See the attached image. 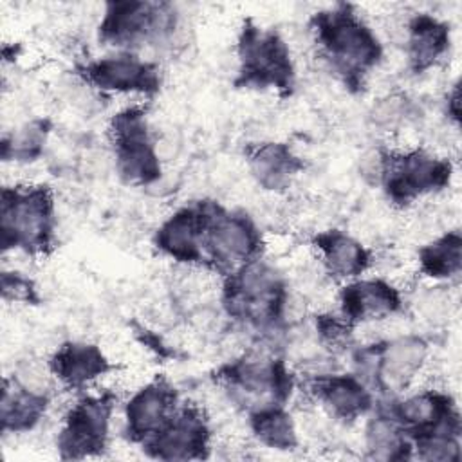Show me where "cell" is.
<instances>
[{"label":"cell","mask_w":462,"mask_h":462,"mask_svg":"<svg viewBox=\"0 0 462 462\" xmlns=\"http://www.w3.org/2000/svg\"><path fill=\"white\" fill-rule=\"evenodd\" d=\"M117 401L119 397L112 388L76 393L56 433L54 446L58 457L63 460L103 457L110 446V430Z\"/></svg>","instance_id":"obj_11"},{"label":"cell","mask_w":462,"mask_h":462,"mask_svg":"<svg viewBox=\"0 0 462 462\" xmlns=\"http://www.w3.org/2000/svg\"><path fill=\"white\" fill-rule=\"evenodd\" d=\"M180 27V13L171 2L112 0L103 5L97 40L112 51L137 52L168 47Z\"/></svg>","instance_id":"obj_8"},{"label":"cell","mask_w":462,"mask_h":462,"mask_svg":"<svg viewBox=\"0 0 462 462\" xmlns=\"http://www.w3.org/2000/svg\"><path fill=\"white\" fill-rule=\"evenodd\" d=\"M365 419L363 448L368 460H413V448L408 433L381 399H377L374 410Z\"/></svg>","instance_id":"obj_24"},{"label":"cell","mask_w":462,"mask_h":462,"mask_svg":"<svg viewBox=\"0 0 462 462\" xmlns=\"http://www.w3.org/2000/svg\"><path fill=\"white\" fill-rule=\"evenodd\" d=\"M211 448L213 426L206 410L195 402H180L166 424L141 446V451L155 460L186 462L208 458Z\"/></svg>","instance_id":"obj_13"},{"label":"cell","mask_w":462,"mask_h":462,"mask_svg":"<svg viewBox=\"0 0 462 462\" xmlns=\"http://www.w3.org/2000/svg\"><path fill=\"white\" fill-rule=\"evenodd\" d=\"M209 199L189 200L168 213L152 235L153 249L186 269L204 271V229Z\"/></svg>","instance_id":"obj_16"},{"label":"cell","mask_w":462,"mask_h":462,"mask_svg":"<svg viewBox=\"0 0 462 462\" xmlns=\"http://www.w3.org/2000/svg\"><path fill=\"white\" fill-rule=\"evenodd\" d=\"M215 384L244 413L263 406H289L298 375L282 352L249 346L213 372Z\"/></svg>","instance_id":"obj_3"},{"label":"cell","mask_w":462,"mask_h":462,"mask_svg":"<svg viewBox=\"0 0 462 462\" xmlns=\"http://www.w3.org/2000/svg\"><path fill=\"white\" fill-rule=\"evenodd\" d=\"M47 366L63 390L81 393L116 370L105 350L92 341H63L47 359Z\"/></svg>","instance_id":"obj_19"},{"label":"cell","mask_w":462,"mask_h":462,"mask_svg":"<svg viewBox=\"0 0 462 462\" xmlns=\"http://www.w3.org/2000/svg\"><path fill=\"white\" fill-rule=\"evenodd\" d=\"M310 247L325 276L336 283H345L370 273L374 253L354 235L339 227L316 231L310 236Z\"/></svg>","instance_id":"obj_20"},{"label":"cell","mask_w":462,"mask_h":462,"mask_svg":"<svg viewBox=\"0 0 462 462\" xmlns=\"http://www.w3.org/2000/svg\"><path fill=\"white\" fill-rule=\"evenodd\" d=\"M108 143L119 180L132 188L153 186L162 177V161L144 105H128L108 119Z\"/></svg>","instance_id":"obj_10"},{"label":"cell","mask_w":462,"mask_h":462,"mask_svg":"<svg viewBox=\"0 0 462 462\" xmlns=\"http://www.w3.org/2000/svg\"><path fill=\"white\" fill-rule=\"evenodd\" d=\"M245 166L258 188L283 193L303 173L305 161L283 141H260L245 148Z\"/></svg>","instance_id":"obj_22"},{"label":"cell","mask_w":462,"mask_h":462,"mask_svg":"<svg viewBox=\"0 0 462 462\" xmlns=\"http://www.w3.org/2000/svg\"><path fill=\"white\" fill-rule=\"evenodd\" d=\"M417 273L430 283L449 285L462 273V233L448 229L417 249Z\"/></svg>","instance_id":"obj_25"},{"label":"cell","mask_w":462,"mask_h":462,"mask_svg":"<svg viewBox=\"0 0 462 462\" xmlns=\"http://www.w3.org/2000/svg\"><path fill=\"white\" fill-rule=\"evenodd\" d=\"M291 301L287 276L265 256L220 278V310L251 337L253 346L283 354L291 330Z\"/></svg>","instance_id":"obj_1"},{"label":"cell","mask_w":462,"mask_h":462,"mask_svg":"<svg viewBox=\"0 0 462 462\" xmlns=\"http://www.w3.org/2000/svg\"><path fill=\"white\" fill-rule=\"evenodd\" d=\"M336 301L337 314L352 327L383 321L406 309L402 287L386 276L375 274L339 283Z\"/></svg>","instance_id":"obj_17"},{"label":"cell","mask_w":462,"mask_h":462,"mask_svg":"<svg viewBox=\"0 0 462 462\" xmlns=\"http://www.w3.org/2000/svg\"><path fill=\"white\" fill-rule=\"evenodd\" d=\"M52 132L49 117H32L2 137V161L14 164H32L45 153Z\"/></svg>","instance_id":"obj_27"},{"label":"cell","mask_w":462,"mask_h":462,"mask_svg":"<svg viewBox=\"0 0 462 462\" xmlns=\"http://www.w3.org/2000/svg\"><path fill=\"white\" fill-rule=\"evenodd\" d=\"M251 437L274 451H294L300 446L298 426L287 406H263L245 413Z\"/></svg>","instance_id":"obj_26"},{"label":"cell","mask_w":462,"mask_h":462,"mask_svg":"<svg viewBox=\"0 0 462 462\" xmlns=\"http://www.w3.org/2000/svg\"><path fill=\"white\" fill-rule=\"evenodd\" d=\"M381 401L404 428L410 440L435 431L462 433L460 408L448 390L430 386Z\"/></svg>","instance_id":"obj_15"},{"label":"cell","mask_w":462,"mask_h":462,"mask_svg":"<svg viewBox=\"0 0 462 462\" xmlns=\"http://www.w3.org/2000/svg\"><path fill=\"white\" fill-rule=\"evenodd\" d=\"M2 298L4 301H18L25 305H38V287L27 274L13 269L2 271Z\"/></svg>","instance_id":"obj_32"},{"label":"cell","mask_w":462,"mask_h":462,"mask_svg":"<svg viewBox=\"0 0 462 462\" xmlns=\"http://www.w3.org/2000/svg\"><path fill=\"white\" fill-rule=\"evenodd\" d=\"M455 177L449 157L424 146L377 150L375 182L397 209H408L420 199L446 191Z\"/></svg>","instance_id":"obj_7"},{"label":"cell","mask_w":462,"mask_h":462,"mask_svg":"<svg viewBox=\"0 0 462 462\" xmlns=\"http://www.w3.org/2000/svg\"><path fill=\"white\" fill-rule=\"evenodd\" d=\"M462 433L435 431L411 440L413 460L424 462H458L462 455Z\"/></svg>","instance_id":"obj_30"},{"label":"cell","mask_w":462,"mask_h":462,"mask_svg":"<svg viewBox=\"0 0 462 462\" xmlns=\"http://www.w3.org/2000/svg\"><path fill=\"white\" fill-rule=\"evenodd\" d=\"M52 392L23 384L14 375L4 379L0 401V430L7 435H25L34 431L47 417Z\"/></svg>","instance_id":"obj_23"},{"label":"cell","mask_w":462,"mask_h":462,"mask_svg":"<svg viewBox=\"0 0 462 462\" xmlns=\"http://www.w3.org/2000/svg\"><path fill=\"white\" fill-rule=\"evenodd\" d=\"M406 69L413 76H422L435 69L451 49V27L433 13L419 11L404 23Z\"/></svg>","instance_id":"obj_21"},{"label":"cell","mask_w":462,"mask_h":462,"mask_svg":"<svg viewBox=\"0 0 462 462\" xmlns=\"http://www.w3.org/2000/svg\"><path fill=\"white\" fill-rule=\"evenodd\" d=\"M309 31L318 56L334 78L350 94L363 92L383 63L384 45L357 7L339 2L319 9L309 18Z\"/></svg>","instance_id":"obj_2"},{"label":"cell","mask_w":462,"mask_h":462,"mask_svg":"<svg viewBox=\"0 0 462 462\" xmlns=\"http://www.w3.org/2000/svg\"><path fill=\"white\" fill-rule=\"evenodd\" d=\"M301 388H305L307 397L330 419L346 426L365 419L377 402L375 393L352 370L339 372L325 368L309 372L303 377Z\"/></svg>","instance_id":"obj_14"},{"label":"cell","mask_w":462,"mask_h":462,"mask_svg":"<svg viewBox=\"0 0 462 462\" xmlns=\"http://www.w3.org/2000/svg\"><path fill=\"white\" fill-rule=\"evenodd\" d=\"M0 244L4 254L20 251L45 258L58 244L56 199L49 184L23 182L2 188Z\"/></svg>","instance_id":"obj_4"},{"label":"cell","mask_w":462,"mask_h":462,"mask_svg":"<svg viewBox=\"0 0 462 462\" xmlns=\"http://www.w3.org/2000/svg\"><path fill=\"white\" fill-rule=\"evenodd\" d=\"M202 249L204 271L224 278L263 256L265 238L258 222L247 211L226 208L209 199Z\"/></svg>","instance_id":"obj_9"},{"label":"cell","mask_w":462,"mask_h":462,"mask_svg":"<svg viewBox=\"0 0 462 462\" xmlns=\"http://www.w3.org/2000/svg\"><path fill=\"white\" fill-rule=\"evenodd\" d=\"M354 330L337 312H319L312 318V332L316 345L321 346L328 356L350 352L354 343Z\"/></svg>","instance_id":"obj_29"},{"label":"cell","mask_w":462,"mask_h":462,"mask_svg":"<svg viewBox=\"0 0 462 462\" xmlns=\"http://www.w3.org/2000/svg\"><path fill=\"white\" fill-rule=\"evenodd\" d=\"M179 388L166 375H153L123 402V433L134 446H143L180 406Z\"/></svg>","instance_id":"obj_18"},{"label":"cell","mask_w":462,"mask_h":462,"mask_svg":"<svg viewBox=\"0 0 462 462\" xmlns=\"http://www.w3.org/2000/svg\"><path fill=\"white\" fill-rule=\"evenodd\" d=\"M430 356V341L415 332L350 348L352 372L377 399L397 397L411 390L428 366Z\"/></svg>","instance_id":"obj_6"},{"label":"cell","mask_w":462,"mask_h":462,"mask_svg":"<svg viewBox=\"0 0 462 462\" xmlns=\"http://www.w3.org/2000/svg\"><path fill=\"white\" fill-rule=\"evenodd\" d=\"M76 76L101 94L153 97L162 88L161 65L137 52L112 51L97 56L78 65Z\"/></svg>","instance_id":"obj_12"},{"label":"cell","mask_w":462,"mask_h":462,"mask_svg":"<svg viewBox=\"0 0 462 462\" xmlns=\"http://www.w3.org/2000/svg\"><path fill=\"white\" fill-rule=\"evenodd\" d=\"M442 108H444V116L448 119V123H451L455 128H458L460 125V83L455 81L442 101Z\"/></svg>","instance_id":"obj_33"},{"label":"cell","mask_w":462,"mask_h":462,"mask_svg":"<svg viewBox=\"0 0 462 462\" xmlns=\"http://www.w3.org/2000/svg\"><path fill=\"white\" fill-rule=\"evenodd\" d=\"M417 116V105L404 92H388L374 101L368 110L370 125L383 134L401 132Z\"/></svg>","instance_id":"obj_28"},{"label":"cell","mask_w":462,"mask_h":462,"mask_svg":"<svg viewBox=\"0 0 462 462\" xmlns=\"http://www.w3.org/2000/svg\"><path fill=\"white\" fill-rule=\"evenodd\" d=\"M236 74L233 85L245 90L274 92L285 99L296 92L298 70L287 40L273 27L244 18L235 43Z\"/></svg>","instance_id":"obj_5"},{"label":"cell","mask_w":462,"mask_h":462,"mask_svg":"<svg viewBox=\"0 0 462 462\" xmlns=\"http://www.w3.org/2000/svg\"><path fill=\"white\" fill-rule=\"evenodd\" d=\"M451 294L448 285L444 283H433L430 287H424L413 301L417 316L426 321L428 325H440L444 323L451 314Z\"/></svg>","instance_id":"obj_31"}]
</instances>
